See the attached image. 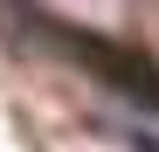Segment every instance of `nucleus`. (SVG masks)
Returning <instances> with one entry per match:
<instances>
[{
  "label": "nucleus",
  "mask_w": 159,
  "mask_h": 152,
  "mask_svg": "<svg viewBox=\"0 0 159 152\" xmlns=\"http://www.w3.org/2000/svg\"><path fill=\"white\" fill-rule=\"evenodd\" d=\"M28 28H35L48 48L76 56L104 90H118V97H131L139 111L159 118V62H152V56H139V48H125V42H111V35H90V28H62V21H48V14H35V7H28Z\"/></svg>",
  "instance_id": "f257e3e1"
}]
</instances>
